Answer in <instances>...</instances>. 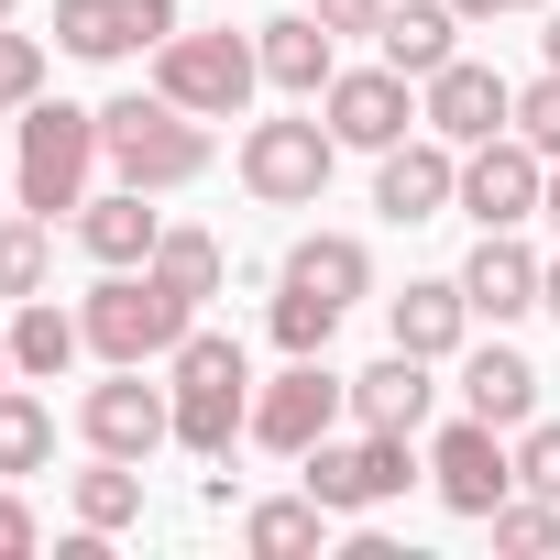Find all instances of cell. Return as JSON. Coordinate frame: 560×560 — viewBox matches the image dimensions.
<instances>
[{
	"label": "cell",
	"mask_w": 560,
	"mask_h": 560,
	"mask_svg": "<svg viewBox=\"0 0 560 560\" xmlns=\"http://www.w3.org/2000/svg\"><path fill=\"white\" fill-rule=\"evenodd\" d=\"M100 154H110V176L121 187H154V198H176V187H198L209 176V121L198 110H176L165 89H132V100H110L100 110Z\"/></svg>",
	"instance_id": "1"
},
{
	"label": "cell",
	"mask_w": 560,
	"mask_h": 560,
	"mask_svg": "<svg viewBox=\"0 0 560 560\" xmlns=\"http://www.w3.org/2000/svg\"><path fill=\"white\" fill-rule=\"evenodd\" d=\"M165 396H176V451L198 462H231V440L253 429V363L231 330H187L165 352Z\"/></svg>",
	"instance_id": "2"
},
{
	"label": "cell",
	"mask_w": 560,
	"mask_h": 560,
	"mask_svg": "<svg viewBox=\"0 0 560 560\" xmlns=\"http://www.w3.org/2000/svg\"><path fill=\"white\" fill-rule=\"evenodd\" d=\"M78 319H89V352L100 363H165L198 330V298H176L154 264H100V287L78 298Z\"/></svg>",
	"instance_id": "3"
},
{
	"label": "cell",
	"mask_w": 560,
	"mask_h": 560,
	"mask_svg": "<svg viewBox=\"0 0 560 560\" xmlns=\"http://www.w3.org/2000/svg\"><path fill=\"white\" fill-rule=\"evenodd\" d=\"M100 165H110V154H100V110H78V100H34V110H23V165H12V209H34V220H78Z\"/></svg>",
	"instance_id": "4"
},
{
	"label": "cell",
	"mask_w": 560,
	"mask_h": 560,
	"mask_svg": "<svg viewBox=\"0 0 560 560\" xmlns=\"http://www.w3.org/2000/svg\"><path fill=\"white\" fill-rule=\"evenodd\" d=\"M418 472H429V462L407 451V429H352V440L330 429L319 451H298V483H308L330 516H374V505H396Z\"/></svg>",
	"instance_id": "5"
},
{
	"label": "cell",
	"mask_w": 560,
	"mask_h": 560,
	"mask_svg": "<svg viewBox=\"0 0 560 560\" xmlns=\"http://www.w3.org/2000/svg\"><path fill=\"white\" fill-rule=\"evenodd\" d=\"M352 418V374H330V352H287V374L275 385H253V451H275V462H298V451H319L330 429Z\"/></svg>",
	"instance_id": "6"
},
{
	"label": "cell",
	"mask_w": 560,
	"mask_h": 560,
	"mask_svg": "<svg viewBox=\"0 0 560 560\" xmlns=\"http://www.w3.org/2000/svg\"><path fill=\"white\" fill-rule=\"evenodd\" d=\"M154 89L176 100V110H198V121H242V100L264 89V56L242 45V34H165L154 45Z\"/></svg>",
	"instance_id": "7"
},
{
	"label": "cell",
	"mask_w": 560,
	"mask_h": 560,
	"mask_svg": "<svg viewBox=\"0 0 560 560\" xmlns=\"http://www.w3.org/2000/svg\"><path fill=\"white\" fill-rule=\"evenodd\" d=\"M242 187L264 209H319L330 198V165H341V132L330 121H242Z\"/></svg>",
	"instance_id": "8"
},
{
	"label": "cell",
	"mask_w": 560,
	"mask_h": 560,
	"mask_svg": "<svg viewBox=\"0 0 560 560\" xmlns=\"http://www.w3.org/2000/svg\"><path fill=\"white\" fill-rule=\"evenodd\" d=\"M78 440L110 451V462H154V451L176 440V396L143 385V363H110V374L78 396Z\"/></svg>",
	"instance_id": "9"
},
{
	"label": "cell",
	"mask_w": 560,
	"mask_h": 560,
	"mask_svg": "<svg viewBox=\"0 0 560 560\" xmlns=\"http://www.w3.org/2000/svg\"><path fill=\"white\" fill-rule=\"evenodd\" d=\"M429 494L451 505V516H494L505 494H516V440L494 429V418H451L440 440H429Z\"/></svg>",
	"instance_id": "10"
},
{
	"label": "cell",
	"mask_w": 560,
	"mask_h": 560,
	"mask_svg": "<svg viewBox=\"0 0 560 560\" xmlns=\"http://www.w3.org/2000/svg\"><path fill=\"white\" fill-rule=\"evenodd\" d=\"M319 121L341 132V154H385V143L429 132V121H418V78H396L385 56H374V67H341V78L319 89Z\"/></svg>",
	"instance_id": "11"
},
{
	"label": "cell",
	"mask_w": 560,
	"mask_h": 560,
	"mask_svg": "<svg viewBox=\"0 0 560 560\" xmlns=\"http://www.w3.org/2000/svg\"><path fill=\"white\" fill-rule=\"evenodd\" d=\"M538 198H549V154H538L527 132L462 143V198H451V209H472L483 231H516V220H538Z\"/></svg>",
	"instance_id": "12"
},
{
	"label": "cell",
	"mask_w": 560,
	"mask_h": 560,
	"mask_svg": "<svg viewBox=\"0 0 560 560\" xmlns=\"http://www.w3.org/2000/svg\"><path fill=\"white\" fill-rule=\"evenodd\" d=\"M418 121H429L440 143H494V132H516V78L451 56L440 78H418Z\"/></svg>",
	"instance_id": "13"
},
{
	"label": "cell",
	"mask_w": 560,
	"mask_h": 560,
	"mask_svg": "<svg viewBox=\"0 0 560 560\" xmlns=\"http://www.w3.org/2000/svg\"><path fill=\"white\" fill-rule=\"evenodd\" d=\"M462 198V143H440V132H407V143H385L374 154V209L407 231V220H440Z\"/></svg>",
	"instance_id": "14"
},
{
	"label": "cell",
	"mask_w": 560,
	"mask_h": 560,
	"mask_svg": "<svg viewBox=\"0 0 560 560\" xmlns=\"http://www.w3.org/2000/svg\"><path fill=\"white\" fill-rule=\"evenodd\" d=\"M165 34H176V0H56V45L89 56V67H121Z\"/></svg>",
	"instance_id": "15"
},
{
	"label": "cell",
	"mask_w": 560,
	"mask_h": 560,
	"mask_svg": "<svg viewBox=\"0 0 560 560\" xmlns=\"http://www.w3.org/2000/svg\"><path fill=\"white\" fill-rule=\"evenodd\" d=\"M385 330H396V352L451 363V352L472 341V298H462V275H407V298H385Z\"/></svg>",
	"instance_id": "16"
},
{
	"label": "cell",
	"mask_w": 560,
	"mask_h": 560,
	"mask_svg": "<svg viewBox=\"0 0 560 560\" xmlns=\"http://www.w3.org/2000/svg\"><path fill=\"white\" fill-rule=\"evenodd\" d=\"M253 56H264V89H287V100H319V89L341 78V34H330L319 12H275V23L253 34Z\"/></svg>",
	"instance_id": "17"
},
{
	"label": "cell",
	"mask_w": 560,
	"mask_h": 560,
	"mask_svg": "<svg viewBox=\"0 0 560 560\" xmlns=\"http://www.w3.org/2000/svg\"><path fill=\"white\" fill-rule=\"evenodd\" d=\"M538 264H549V253H527L516 231H483V242H472V264H462L472 319H494V330H505V319H527V308H538Z\"/></svg>",
	"instance_id": "18"
},
{
	"label": "cell",
	"mask_w": 560,
	"mask_h": 560,
	"mask_svg": "<svg viewBox=\"0 0 560 560\" xmlns=\"http://www.w3.org/2000/svg\"><path fill=\"white\" fill-rule=\"evenodd\" d=\"M154 242H165L154 187H100V198L78 209V253H89V264H154Z\"/></svg>",
	"instance_id": "19"
},
{
	"label": "cell",
	"mask_w": 560,
	"mask_h": 560,
	"mask_svg": "<svg viewBox=\"0 0 560 560\" xmlns=\"http://www.w3.org/2000/svg\"><path fill=\"white\" fill-rule=\"evenodd\" d=\"M462 407L494 418V429H527L538 418V363L516 341H462Z\"/></svg>",
	"instance_id": "20"
},
{
	"label": "cell",
	"mask_w": 560,
	"mask_h": 560,
	"mask_svg": "<svg viewBox=\"0 0 560 560\" xmlns=\"http://www.w3.org/2000/svg\"><path fill=\"white\" fill-rule=\"evenodd\" d=\"M374 56H385L396 78H440V67L462 56V12H451V0H385Z\"/></svg>",
	"instance_id": "21"
},
{
	"label": "cell",
	"mask_w": 560,
	"mask_h": 560,
	"mask_svg": "<svg viewBox=\"0 0 560 560\" xmlns=\"http://www.w3.org/2000/svg\"><path fill=\"white\" fill-rule=\"evenodd\" d=\"M429 407H440V385H429V363L418 352H385V363H363L352 374V429H429Z\"/></svg>",
	"instance_id": "22"
},
{
	"label": "cell",
	"mask_w": 560,
	"mask_h": 560,
	"mask_svg": "<svg viewBox=\"0 0 560 560\" xmlns=\"http://www.w3.org/2000/svg\"><path fill=\"white\" fill-rule=\"evenodd\" d=\"M78 352H89V319H78V308H56V298H23V308H12V374H23V385H56Z\"/></svg>",
	"instance_id": "23"
},
{
	"label": "cell",
	"mask_w": 560,
	"mask_h": 560,
	"mask_svg": "<svg viewBox=\"0 0 560 560\" xmlns=\"http://www.w3.org/2000/svg\"><path fill=\"white\" fill-rule=\"evenodd\" d=\"M242 549L253 560H308V549H330V505L298 483V494H264V505H242Z\"/></svg>",
	"instance_id": "24"
},
{
	"label": "cell",
	"mask_w": 560,
	"mask_h": 560,
	"mask_svg": "<svg viewBox=\"0 0 560 560\" xmlns=\"http://www.w3.org/2000/svg\"><path fill=\"white\" fill-rule=\"evenodd\" d=\"M275 275H298V287H319V298H374V253H363V231H308V242H287V264Z\"/></svg>",
	"instance_id": "25"
},
{
	"label": "cell",
	"mask_w": 560,
	"mask_h": 560,
	"mask_svg": "<svg viewBox=\"0 0 560 560\" xmlns=\"http://www.w3.org/2000/svg\"><path fill=\"white\" fill-rule=\"evenodd\" d=\"M67 494H78V527H100V538L143 527V462H110V451H89V472H67Z\"/></svg>",
	"instance_id": "26"
},
{
	"label": "cell",
	"mask_w": 560,
	"mask_h": 560,
	"mask_svg": "<svg viewBox=\"0 0 560 560\" xmlns=\"http://www.w3.org/2000/svg\"><path fill=\"white\" fill-rule=\"evenodd\" d=\"M56 462V407L12 374V385H0V483H23V472H45Z\"/></svg>",
	"instance_id": "27"
},
{
	"label": "cell",
	"mask_w": 560,
	"mask_h": 560,
	"mask_svg": "<svg viewBox=\"0 0 560 560\" xmlns=\"http://www.w3.org/2000/svg\"><path fill=\"white\" fill-rule=\"evenodd\" d=\"M45 264H56V220H34V209L0 220V298H12V308L45 298Z\"/></svg>",
	"instance_id": "28"
},
{
	"label": "cell",
	"mask_w": 560,
	"mask_h": 560,
	"mask_svg": "<svg viewBox=\"0 0 560 560\" xmlns=\"http://www.w3.org/2000/svg\"><path fill=\"white\" fill-rule=\"evenodd\" d=\"M483 527H494V549H505V560H549V549H560V494H527V483H516Z\"/></svg>",
	"instance_id": "29"
},
{
	"label": "cell",
	"mask_w": 560,
	"mask_h": 560,
	"mask_svg": "<svg viewBox=\"0 0 560 560\" xmlns=\"http://www.w3.org/2000/svg\"><path fill=\"white\" fill-rule=\"evenodd\" d=\"M275 341L287 352H330V330H341V298H319V287H298V275H275Z\"/></svg>",
	"instance_id": "30"
},
{
	"label": "cell",
	"mask_w": 560,
	"mask_h": 560,
	"mask_svg": "<svg viewBox=\"0 0 560 560\" xmlns=\"http://www.w3.org/2000/svg\"><path fill=\"white\" fill-rule=\"evenodd\" d=\"M154 275H165L176 298H198V308H209V298H220V242H209V231H176V220H165V242H154Z\"/></svg>",
	"instance_id": "31"
},
{
	"label": "cell",
	"mask_w": 560,
	"mask_h": 560,
	"mask_svg": "<svg viewBox=\"0 0 560 560\" xmlns=\"http://www.w3.org/2000/svg\"><path fill=\"white\" fill-rule=\"evenodd\" d=\"M34 100H45V34L0 23V110H34Z\"/></svg>",
	"instance_id": "32"
},
{
	"label": "cell",
	"mask_w": 560,
	"mask_h": 560,
	"mask_svg": "<svg viewBox=\"0 0 560 560\" xmlns=\"http://www.w3.org/2000/svg\"><path fill=\"white\" fill-rule=\"evenodd\" d=\"M516 132H527V143H538V154H549V165H560V67H549V78H527V89H516Z\"/></svg>",
	"instance_id": "33"
},
{
	"label": "cell",
	"mask_w": 560,
	"mask_h": 560,
	"mask_svg": "<svg viewBox=\"0 0 560 560\" xmlns=\"http://www.w3.org/2000/svg\"><path fill=\"white\" fill-rule=\"evenodd\" d=\"M516 483L527 494H560V418H527L516 429Z\"/></svg>",
	"instance_id": "34"
},
{
	"label": "cell",
	"mask_w": 560,
	"mask_h": 560,
	"mask_svg": "<svg viewBox=\"0 0 560 560\" xmlns=\"http://www.w3.org/2000/svg\"><path fill=\"white\" fill-rule=\"evenodd\" d=\"M34 549H45L34 505H23V494H0V560H34Z\"/></svg>",
	"instance_id": "35"
},
{
	"label": "cell",
	"mask_w": 560,
	"mask_h": 560,
	"mask_svg": "<svg viewBox=\"0 0 560 560\" xmlns=\"http://www.w3.org/2000/svg\"><path fill=\"white\" fill-rule=\"evenodd\" d=\"M308 12H319L330 34H374V23H385V0H308Z\"/></svg>",
	"instance_id": "36"
},
{
	"label": "cell",
	"mask_w": 560,
	"mask_h": 560,
	"mask_svg": "<svg viewBox=\"0 0 560 560\" xmlns=\"http://www.w3.org/2000/svg\"><path fill=\"white\" fill-rule=\"evenodd\" d=\"M462 23H505V12H549V0H451Z\"/></svg>",
	"instance_id": "37"
},
{
	"label": "cell",
	"mask_w": 560,
	"mask_h": 560,
	"mask_svg": "<svg viewBox=\"0 0 560 560\" xmlns=\"http://www.w3.org/2000/svg\"><path fill=\"white\" fill-rule=\"evenodd\" d=\"M538 308H549V319H560V253H549V264H538Z\"/></svg>",
	"instance_id": "38"
},
{
	"label": "cell",
	"mask_w": 560,
	"mask_h": 560,
	"mask_svg": "<svg viewBox=\"0 0 560 560\" xmlns=\"http://www.w3.org/2000/svg\"><path fill=\"white\" fill-rule=\"evenodd\" d=\"M538 56H549V67H560V0H549V34H538Z\"/></svg>",
	"instance_id": "39"
},
{
	"label": "cell",
	"mask_w": 560,
	"mask_h": 560,
	"mask_svg": "<svg viewBox=\"0 0 560 560\" xmlns=\"http://www.w3.org/2000/svg\"><path fill=\"white\" fill-rule=\"evenodd\" d=\"M538 220H549V231H560V165H549V198H538Z\"/></svg>",
	"instance_id": "40"
},
{
	"label": "cell",
	"mask_w": 560,
	"mask_h": 560,
	"mask_svg": "<svg viewBox=\"0 0 560 560\" xmlns=\"http://www.w3.org/2000/svg\"><path fill=\"white\" fill-rule=\"evenodd\" d=\"M0 385H12V330H0Z\"/></svg>",
	"instance_id": "41"
},
{
	"label": "cell",
	"mask_w": 560,
	"mask_h": 560,
	"mask_svg": "<svg viewBox=\"0 0 560 560\" xmlns=\"http://www.w3.org/2000/svg\"><path fill=\"white\" fill-rule=\"evenodd\" d=\"M12 12H23V0H0V23H12Z\"/></svg>",
	"instance_id": "42"
}]
</instances>
